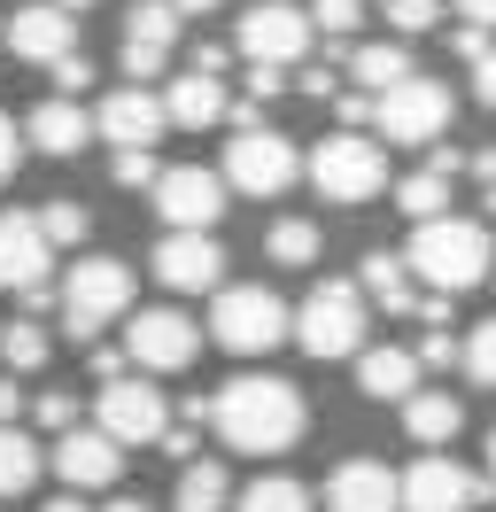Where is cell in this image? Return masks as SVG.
Segmentation results:
<instances>
[{
	"mask_svg": "<svg viewBox=\"0 0 496 512\" xmlns=\"http://www.w3.org/2000/svg\"><path fill=\"white\" fill-rule=\"evenodd\" d=\"M210 427L225 435V450H248V458H272V450H295L303 443V388L279 381V373H241L210 396Z\"/></svg>",
	"mask_w": 496,
	"mask_h": 512,
	"instance_id": "6da1fadb",
	"label": "cell"
},
{
	"mask_svg": "<svg viewBox=\"0 0 496 512\" xmlns=\"http://www.w3.org/2000/svg\"><path fill=\"white\" fill-rule=\"evenodd\" d=\"M489 233L473 218H434V225H411V249H403V272H419L434 295H465L489 280Z\"/></svg>",
	"mask_w": 496,
	"mask_h": 512,
	"instance_id": "7a4b0ae2",
	"label": "cell"
},
{
	"mask_svg": "<svg viewBox=\"0 0 496 512\" xmlns=\"http://www.w3.org/2000/svg\"><path fill=\"white\" fill-rule=\"evenodd\" d=\"M132 311V264L124 256H78L70 288H62V326L78 342H101V326Z\"/></svg>",
	"mask_w": 496,
	"mask_h": 512,
	"instance_id": "3957f363",
	"label": "cell"
},
{
	"mask_svg": "<svg viewBox=\"0 0 496 512\" xmlns=\"http://www.w3.org/2000/svg\"><path fill=\"white\" fill-rule=\"evenodd\" d=\"M287 334L310 357H357L365 350V295H357V280H318L310 303L287 319Z\"/></svg>",
	"mask_w": 496,
	"mask_h": 512,
	"instance_id": "277c9868",
	"label": "cell"
},
{
	"mask_svg": "<svg viewBox=\"0 0 496 512\" xmlns=\"http://www.w3.org/2000/svg\"><path fill=\"white\" fill-rule=\"evenodd\" d=\"M210 342L233 357H264L287 342V303L272 288H217L210 303Z\"/></svg>",
	"mask_w": 496,
	"mask_h": 512,
	"instance_id": "5b68a950",
	"label": "cell"
},
{
	"mask_svg": "<svg viewBox=\"0 0 496 512\" xmlns=\"http://www.w3.org/2000/svg\"><path fill=\"white\" fill-rule=\"evenodd\" d=\"M310 187L326 194V202H372V194L388 187V156H380V140L365 132H334V140H318L310 148Z\"/></svg>",
	"mask_w": 496,
	"mask_h": 512,
	"instance_id": "8992f818",
	"label": "cell"
},
{
	"mask_svg": "<svg viewBox=\"0 0 496 512\" xmlns=\"http://www.w3.org/2000/svg\"><path fill=\"white\" fill-rule=\"evenodd\" d=\"M450 86L442 78H403V86H388V94L372 101V125H380V140H403V148H434L442 132H450Z\"/></svg>",
	"mask_w": 496,
	"mask_h": 512,
	"instance_id": "52a82bcc",
	"label": "cell"
},
{
	"mask_svg": "<svg viewBox=\"0 0 496 512\" xmlns=\"http://www.w3.org/2000/svg\"><path fill=\"white\" fill-rule=\"evenodd\" d=\"M163 427H171V404H163V388L155 381H109L101 396H93V435H109L117 450L132 443H163Z\"/></svg>",
	"mask_w": 496,
	"mask_h": 512,
	"instance_id": "ba28073f",
	"label": "cell"
},
{
	"mask_svg": "<svg viewBox=\"0 0 496 512\" xmlns=\"http://www.w3.org/2000/svg\"><path fill=\"white\" fill-rule=\"evenodd\" d=\"M155 218L163 233H210L225 218V179L202 171V163H171V171H155Z\"/></svg>",
	"mask_w": 496,
	"mask_h": 512,
	"instance_id": "9c48e42d",
	"label": "cell"
},
{
	"mask_svg": "<svg viewBox=\"0 0 496 512\" xmlns=\"http://www.w3.org/2000/svg\"><path fill=\"white\" fill-rule=\"evenodd\" d=\"M295 171H303V156H295V140L287 132H241V140H225V187H241V194H287L295 187Z\"/></svg>",
	"mask_w": 496,
	"mask_h": 512,
	"instance_id": "30bf717a",
	"label": "cell"
},
{
	"mask_svg": "<svg viewBox=\"0 0 496 512\" xmlns=\"http://www.w3.org/2000/svg\"><path fill=\"white\" fill-rule=\"evenodd\" d=\"M194 350H202V326L186 319V311H171V303L132 311V326H124V357H132L140 373H186Z\"/></svg>",
	"mask_w": 496,
	"mask_h": 512,
	"instance_id": "8fae6325",
	"label": "cell"
},
{
	"mask_svg": "<svg viewBox=\"0 0 496 512\" xmlns=\"http://www.w3.org/2000/svg\"><path fill=\"white\" fill-rule=\"evenodd\" d=\"M481 497H489V481H473L442 450L411 458V474H396V512H473Z\"/></svg>",
	"mask_w": 496,
	"mask_h": 512,
	"instance_id": "7c38bea8",
	"label": "cell"
},
{
	"mask_svg": "<svg viewBox=\"0 0 496 512\" xmlns=\"http://www.w3.org/2000/svg\"><path fill=\"white\" fill-rule=\"evenodd\" d=\"M233 39H241V55L256 70H287V63H303V55H310V16H303V8H287V0H256Z\"/></svg>",
	"mask_w": 496,
	"mask_h": 512,
	"instance_id": "4fadbf2b",
	"label": "cell"
},
{
	"mask_svg": "<svg viewBox=\"0 0 496 512\" xmlns=\"http://www.w3.org/2000/svg\"><path fill=\"white\" fill-rule=\"evenodd\" d=\"M47 264H55V249L39 241V218L31 210H0V288L47 303Z\"/></svg>",
	"mask_w": 496,
	"mask_h": 512,
	"instance_id": "5bb4252c",
	"label": "cell"
},
{
	"mask_svg": "<svg viewBox=\"0 0 496 512\" xmlns=\"http://www.w3.org/2000/svg\"><path fill=\"white\" fill-rule=\"evenodd\" d=\"M155 280L171 295H217L225 288V249L210 233H163L155 241Z\"/></svg>",
	"mask_w": 496,
	"mask_h": 512,
	"instance_id": "9a60e30c",
	"label": "cell"
},
{
	"mask_svg": "<svg viewBox=\"0 0 496 512\" xmlns=\"http://www.w3.org/2000/svg\"><path fill=\"white\" fill-rule=\"evenodd\" d=\"M93 132L117 140V156H148V140H163V101H155L148 86H117V94L101 101Z\"/></svg>",
	"mask_w": 496,
	"mask_h": 512,
	"instance_id": "2e32d148",
	"label": "cell"
},
{
	"mask_svg": "<svg viewBox=\"0 0 496 512\" xmlns=\"http://www.w3.org/2000/svg\"><path fill=\"white\" fill-rule=\"evenodd\" d=\"M8 47H16L24 63L55 70V63H70V55H78V24H70L62 8H47V0H31V8H16V16H8Z\"/></svg>",
	"mask_w": 496,
	"mask_h": 512,
	"instance_id": "e0dca14e",
	"label": "cell"
},
{
	"mask_svg": "<svg viewBox=\"0 0 496 512\" xmlns=\"http://www.w3.org/2000/svg\"><path fill=\"white\" fill-rule=\"evenodd\" d=\"M55 474L70 481V497H78V489H109V481L124 474V450L109 443V435H93V427H70L55 443Z\"/></svg>",
	"mask_w": 496,
	"mask_h": 512,
	"instance_id": "ac0fdd59",
	"label": "cell"
},
{
	"mask_svg": "<svg viewBox=\"0 0 496 512\" xmlns=\"http://www.w3.org/2000/svg\"><path fill=\"white\" fill-rule=\"evenodd\" d=\"M326 512H396V474L380 458H341L326 474Z\"/></svg>",
	"mask_w": 496,
	"mask_h": 512,
	"instance_id": "d6986e66",
	"label": "cell"
},
{
	"mask_svg": "<svg viewBox=\"0 0 496 512\" xmlns=\"http://www.w3.org/2000/svg\"><path fill=\"white\" fill-rule=\"evenodd\" d=\"M357 388H365L372 404H403V396H419V357L411 350H357Z\"/></svg>",
	"mask_w": 496,
	"mask_h": 512,
	"instance_id": "ffe728a7",
	"label": "cell"
},
{
	"mask_svg": "<svg viewBox=\"0 0 496 512\" xmlns=\"http://www.w3.org/2000/svg\"><path fill=\"white\" fill-rule=\"evenodd\" d=\"M24 140H39V156H78L93 140V117L78 109V101H39L24 117Z\"/></svg>",
	"mask_w": 496,
	"mask_h": 512,
	"instance_id": "44dd1931",
	"label": "cell"
},
{
	"mask_svg": "<svg viewBox=\"0 0 496 512\" xmlns=\"http://www.w3.org/2000/svg\"><path fill=\"white\" fill-rule=\"evenodd\" d=\"M458 427H465V404L450 396V388H419V396H403V435H411L419 450H442Z\"/></svg>",
	"mask_w": 496,
	"mask_h": 512,
	"instance_id": "7402d4cb",
	"label": "cell"
},
{
	"mask_svg": "<svg viewBox=\"0 0 496 512\" xmlns=\"http://www.w3.org/2000/svg\"><path fill=\"white\" fill-rule=\"evenodd\" d=\"M233 101H225V78H171V94H163V125H186V132H202V125H217Z\"/></svg>",
	"mask_w": 496,
	"mask_h": 512,
	"instance_id": "603a6c76",
	"label": "cell"
},
{
	"mask_svg": "<svg viewBox=\"0 0 496 512\" xmlns=\"http://www.w3.org/2000/svg\"><path fill=\"white\" fill-rule=\"evenodd\" d=\"M341 63H349V78H357L372 101L388 94V86H403V78H411V55H403V39H388V47H349Z\"/></svg>",
	"mask_w": 496,
	"mask_h": 512,
	"instance_id": "cb8c5ba5",
	"label": "cell"
},
{
	"mask_svg": "<svg viewBox=\"0 0 496 512\" xmlns=\"http://www.w3.org/2000/svg\"><path fill=\"white\" fill-rule=\"evenodd\" d=\"M233 505V489H225V466L217 458H194L179 474V497H171V512H225Z\"/></svg>",
	"mask_w": 496,
	"mask_h": 512,
	"instance_id": "d4e9b609",
	"label": "cell"
},
{
	"mask_svg": "<svg viewBox=\"0 0 496 512\" xmlns=\"http://www.w3.org/2000/svg\"><path fill=\"white\" fill-rule=\"evenodd\" d=\"M357 295H380V311H411V280H403V256L372 249L357 264Z\"/></svg>",
	"mask_w": 496,
	"mask_h": 512,
	"instance_id": "484cf974",
	"label": "cell"
},
{
	"mask_svg": "<svg viewBox=\"0 0 496 512\" xmlns=\"http://www.w3.org/2000/svg\"><path fill=\"white\" fill-rule=\"evenodd\" d=\"M233 512H310V489L295 474H264V481H248L241 497H233Z\"/></svg>",
	"mask_w": 496,
	"mask_h": 512,
	"instance_id": "4316f807",
	"label": "cell"
},
{
	"mask_svg": "<svg viewBox=\"0 0 496 512\" xmlns=\"http://www.w3.org/2000/svg\"><path fill=\"white\" fill-rule=\"evenodd\" d=\"M0 357H8V373H39V365L55 357V342H47L39 319H8L0 326Z\"/></svg>",
	"mask_w": 496,
	"mask_h": 512,
	"instance_id": "83f0119b",
	"label": "cell"
},
{
	"mask_svg": "<svg viewBox=\"0 0 496 512\" xmlns=\"http://www.w3.org/2000/svg\"><path fill=\"white\" fill-rule=\"evenodd\" d=\"M442 202H450V179H434V171H411V179H396V210H403L411 225H434V218H450Z\"/></svg>",
	"mask_w": 496,
	"mask_h": 512,
	"instance_id": "f1b7e54d",
	"label": "cell"
},
{
	"mask_svg": "<svg viewBox=\"0 0 496 512\" xmlns=\"http://www.w3.org/2000/svg\"><path fill=\"white\" fill-rule=\"evenodd\" d=\"M31 218H39V241H47V249H78V241L93 233L86 202H39Z\"/></svg>",
	"mask_w": 496,
	"mask_h": 512,
	"instance_id": "f546056e",
	"label": "cell"
},
{
	"mask_svg": "<svg viewBox=\"0 0 496 512\" xmlns=\"http://www.w3.org/2000/svg\"><path fill=\"white\" fill-rule=\"evenodd\" d=\"M31 474H39V443H31L24 427H0V497L31 489Z\"/></svg>",
	"mask_w": 496,
	"mask_h": 512,
	"instance_id": "4dcf8cb0",
	"label": "cell"
},
{
	"mask_svg": "<svg viewBox=\"0 0 496 512\" xmlns=\"http://www.w3.org/2000/svg\"><path fill=\"white\" fill-rule=\"evenodd\" d=\"M264 256H272V264H318V225L310 218H279L272 233H264Z\"/></svg>",
	"mask_w": 496,
	"mask_h": 512,
	"instance_id": "1f68e13d",
	"label": "cell"
},
{
	"mask_svg": "<svg viewBox=\"0 0 496 512\" xmlns=\"http://www.w3.org/2000/svg\"><path fill=\"white\" fill-rule=\"evenodd\" d=\"M171 39H179V16H171L163 0H140V8H132V47H155V55H171Z\"/></svg>",
	"mask_w": 496,
	"mask_h": 512,
	"instance_id": "d6a6232c",
	"label": "cell"
},
{
	"mask_svg": "<svg viewBox=\"0 0 496 512\" xmlns=\"http://www.w3.org/2000/svg\"><path fill=\"white\" fill-rule=\"evenodd\" d=\"M465 373H473V381H481V388H496V319H481V326H473V342H465Z\"/></svg>",
	"mask_w": 496,
	"mask_h": 512,
	"instance_id": "836d02e7",
	"label": "cell"
},
{
	"mask_svg": "<svg viewBox=\"0 0 496 512\" xmlns=\"http://www.w3.org/2000/svg\"><path fill=\"white\" fill-rule=\"evenodd\" d=\"M388 24H396L403 39H411V32H434V24H442V0H388Z\"/></svg>",
	"mask_w": 496,
	"mask_h": 512,
	"instance_id": "e575fe53",
	"label": "cell"
},
{
	"mask_svg": "<svg viewBox=\"0 0 496 512\" xmlns=\"http://www.w3.org/2000/svg\"><path fill=\"white\" fill-rule=\"evenodd\" d=\"M31 419H39L47 435H70V427H78V396H62V388H47V396L31 404Z\"/></svg>",
	"mask_w": 496,
	"mask_h": 512,
	"instance_id": "d590c367",
	"label": "cell"
},
{
	"mask_svg": "<svg viewBox=\"0 0 496 512\" xmlns=\"http://www.w3.org/2000/svg\"><path fill=\"white\" fill-rule=\"evenodd\" d=\"M310 24H318V32H334V39H349V32H357V0H318V8H310Z\"/></svg>",
	"mask_w": 496,
	"mask_h": 512,
	"instance_id": "8d00e7d4",
	"label": "cell"
},
{
	"mask_svg": "<svg viewBox=\"0 0 496 512\" xmlns=\"http://www.w3.org/2000/svg\"><path fill=\"white\" fill-rule=\"evenodd\" d=\"M16 163H24V132H16V117H0V187L16 179Z\"/></svg>",
	"mask_w": 496,
	"mask_h": 512,
	"instance_id": "74e56055",
	"label": "cell"
},
{
	"mask_svg": "<svg viewBox=\"0 0 496 512\" xmlns=\"http://www.w3.org/2000/svg\"><path fill=\"white\" fill-rule=\"evenodd\" d=\"M489 47H496V39H489V32H473V24H458V32H450V55H458V63H481Z\"/></svg>",
	"mask_w": 496,
	"mask_h": 512,
	"instance_id": "f35d334b",
	"label": "cell"
},
{
	"mask_svg": "<svg viewBox=\"0 0 496 512\" xmlns=\"http://www.w3.org/2000/svg\"><path fill=\"white\" fill-rule=\"evenodd\" d=\"M272 94H287V70H256V63H248V109L272 101Z\"/></svg>",
	"mask_w": 496,
	"mask_h": 512,
	"instance_id": "ab89813d",
	"label": "cell"
},
{
	"mask_svg": "<svg viewBox=\"0 0 496 512\" xmlns=\"http://www.w3.org/2000/svg\"><path fill=\"white\" fill-rule=\"evenodd\" d=\"M117 187H155V156H117Z\"/></svg>",
	"mask_w": 496,
	"mask_h": 512,
	"instance_id": "60d3db41",
	"label": "cell"
},
{
	"mask_svg": "<svg viewBox=\"0 0 496 512\" xmlns=\"http://www.w3.org/2000/svg\"><path fill=\"white\" fill-rule=\"evenodd\" d=\"M372 125V94H341V132H365Z\"/></svg>",
	"mask_w": 496,
	"mask_h": 512,
	"instance_id": "b9f144b4",
	"label": "cell"
},
{
	"mask_svg": "<svg viewBox=\"0 0 496 512\" xmlns=\"http://www.w3.org/2000/svg\"><path fill=\"white\" fill-rule=\"evenodd\" d=\"M473 94H481V109H496V47L473 63Z\"/></svg>",
	"mask_w": 496,
	"mask_h": 512,
	"instance_id": "7bdbcfd3",
	"label": "cell"
},
{
	"mask_svg": "<svg viewBox=\"0 0 496 512\" xmlns=\"http://www.w3.org/2000/svg\"><path fill=\"white\" fill-rule=\"evenodd\" d=\"M124 70H132V78H155V70H163V55H155V47H132V39H124Z\"/></svg>",
	"mask_w": 496,
	"mask_h": 512,
	"instance_id": "ee69618b",
	"label": "cell"
},
{
	"mask_svg": "<svg viewBox=\"0 0 496 512\" xmlns=\"http://www.w3.org/2000/svg\"><path fill=\"white\" fill-rule=\"evenodd\" d=\"M419 365H458V342H450V334H427V342H419Z\"/></svg>",
	"mask_w": 496,
	"mask_h": 512,
	"instance_id": "f6af8a7d",
	"label": "cell"
},
{
	"mask_svg": "<svg viewBox=\"0 0 496 512\" xmlns=\"http://www.w3.org/2000/svg\"><path fill=\"white\" fill-rule=\"evenodd\" d=\"M458 16L473 24V32H496V0H458Z\"/></svg>",
	"mask_w": 496,
	"mask_h": 512,
	"instance_id": "bcb514c9",
	"label": "cell"
},
{
	"mask_svg": "<svg viewBox=\"0 0 496 512\" xmlns=\"http://www.w3.org/2000/svg\"><path fill=\"white\" fill-rule=\"evenodd\" d=\"M55 78H62V94H78V86L93 78V63H86V55H70V63H55Z\"/></svg>",
	"mask_w": 496,
	"mask_h": 512,
	"instance_id": "7dc6e473",
	"label": "cell"
},
{
	"mask_svg": "<svg viewBox=\"0 0 496 512\" xmlns=\"http://www.w3.org/2000/svg\"><path fill=\"white\" fill-rule=\"evenodd\" d=\"M93 381H101V388L124 381V350H93Z\"/></svg>",
	"mask_w": 496,
	"mask_h": 512,
	"instance_id": "c3c4849f",
	"label": "cell"
},
{
	"mask_svg": "<svg viewBox=\"0 0 496 512\" xmlns=\"http://www.w3.org/2000/svg\"><path fill=\"white\" fill-rule=\"evenodd\" d=\"M16 412H24V388L0 373V427H16Z\"/></svg>",
	"mask_w": 496,
	"mask_h": 512,
	"instance_id": "681fc988",
	"label": "cell"
},
{
	"mask_svg": "<svg viewBox=\"0 0 496 512\" xmlns=\"http://www.w3.org/2000/svg\"><path fill=\"white\" fill-rule=\"evenodd\" d=\"M295 86H303V94H310V101H326V94H334V70L318 63V70H303V78H295Z\"/></svg>",
	"mask_w": 496,
	"mask_h": 512,
	"instance_id": "f907efd6",
	"label": "cell"
},
{
	"mask_svg": "<svg viewBox=\"0 0 496 512\" xmlns=\"http://www.w3.org/2000/svg\"><path fill=\"white\" fill-rule=\"evenodd\" d=\"M163 8H171V16H210L217 0H163Z\"/></svg>",
	"mask_w": 496,
	"mask_h": 512,
	"instance_id": "816d5d0a",
	"label": "cell"
},
{
	"mask_svg": "<svg viewBox=\"0 0 496 512\" xmlns=\"http://www.w3.org/2000/svg\"><path fill=\"white\" fill-rule=\"evenodd\" d=\"M473 171H481V187H496V148H481V156H473Z\"/></svg>",
	"mask_w": 496,
	"mask_h": 512,
	"instance_id": "f5cc1de1",
	"label": "cell"
},
{
	"mask_svg": "<svg viewBox=\"0 0 496 512\" xmlns=\"http://www.w3.org/2000/svg\"><path fill=\"white\" fill-rule=\"evenodd\" d=\"M39 512H86V497H70V489H62V497H47Z\"/></svg>",
	"mask_w": 496,
	"mask_h": 512,
	"instance_id": "db71d44e",
	"label": "cell"
},
{
	"mask_svg": "<svg viewBox=\"0 0 496 512\" xmlns=\"http://www.w3.org/2000/svg\"><path fill=\"white\" fill-rule=\"evenodd\" d=\"M101 512H155V505H148V497H109Z\"/></svg>",
	"mask_w": 496,
	"mask_h": 512,
	"instance_id": "11a10c76",
	"label": "cell"
},
{
	"mask_svg": "<svg viewBox=\"0 0 496 512\" xmlns=\"http://www.w3.org/2000/svg\"><path fill=\"white\" fill-rule=\"evenodd\" d=\"M47 8H62V16H70V24H78V8H93V0H47Z\"/></svg>",
	"mask_w": 496,
	"mask_h": 512,
	"instance_id": "9f6ffc18",
	"label": "cell"
},
{
	"mask_svg": "<svg viewBox=\"0 0 496 512\" xmlns=\"http://www.w3.org/2000/svg\"><path fill=\"white\" fill-rule=\"evenodd\" d=\"M481 210H489V218H496V187H489V194H481Z\"/></svg>",
	"mask_w": 496,
	"mask_h": 512,
	"instance_id": "6f0895ef",
	"label": "cell"
},
{
	"mask_svg": "<svg viewBox=\"0 0 496 512\" xmlns=\"http://www.w3.org/2000/svg\"><path fill=\"white\" fill-rule=\"evenodd\" d=\"M489 466H496V427H489Z\"/></svg>",
	"mask_w": 496,
	"mask_h": 512,
	"instance_id": "680465c9",
	"label": "cell"
},
{
	"mask_svg": "<svg viewBox=\"0 0 496 512\" xmlns=\"http://www.w3.org/2000/svg\"><path fill=\"white\" fill-rule=\"evenodd\" d=\"M489 256H496V249H489Z\"/></svg>",
	"mask_w": 496,
	"mask_h": 512,
	"instance_id": "91938a15",
	"label": "cell"
}]
</instances>
